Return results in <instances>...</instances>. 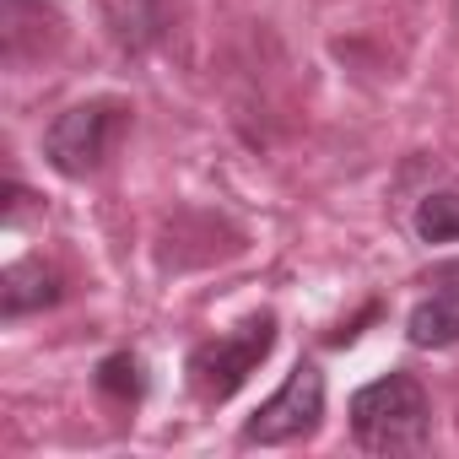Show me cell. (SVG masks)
Returning a JSON list of instances; mask_svg holds the SVG:
<instances>
[{
	"instance_id": "7",
	"label": "cell",
	"mask_w": 459,
	"mask_h": 459,
	"mask_svg": "<svg viewBox=\"0 0 459 459\" xmlns=\"http://www.w3.org/2000/svg\"><path fill=\"white\" fill-rule=\"evenodd\" d=\"M98 389H103L108 400H119V405H135V400L146 394V368H141V357H135V351L103 357V362H98Z\"/></svg>"
},
{
	"instance_id": "6",
	"label": "cell",
	"mask_w": 459,
	"mask_h": 459,
	"mask_svg": "<svg viewBox=\"0 0 459 459\" xmlns=\"http://www.w3.org/2000/svg\"><path fill=\"white\" fill-rule=\"evenodd\" d=\"M60 303V271L44 265V260H17L6 276H0V314L6 319H22L33 308H49Z\"/></svg>"
},
{
	"instance_id": "8",
	"label": "cell",
	"mask_w": 459,
	"mask_h": 459,
	"mask_svg": "<svg viewBox=\"0 0 459 459\" xmlns=\"http://www.w3.org/2000/svg\"><path fill=\"white\" fill-rule=\"evenodd\" d=\"M416 238L421 244H454L459 238V195L437 189L416 205Z\"/></svg>"
},
{
	"instance_id": "4",
	"label": "cell",
	"mask_w": 459,
	"mask_h": 459,
	"mask_svg": "<svg viewBox=\"0 0 459 459\" xmlns=\"http://www.w3.org/2000/svg\"><path fill=\"white\" fill-rule=\"evenodd\" d=\"M319 421H325V373L314 362H298L287 384L244 421V443H260V448L303 443L319 432Z\"/></svg>"
},
{
	"instance_id": "2",
	"label": "cell",
	"mask_w": 459,
	"mask_h": 459,
	"mask_svg": "<svg viewBox=\"0 0 459 459\" xmlns=\"http://www.w3.org/2000/svg\"><path fill=\"white\" fill-rule=\"evenodd\" d=\"M276 346V314H249L238 330H227L216 341H200L189 351V389L200 405H221V400H233L249 373L271 357Z\"/></svg>"
},
{
	"instance_id": "1",
	"label": "cell",
	"mask_w": 459,
	"mask_h": 459,
	"mask_svg": "<svg viewBox=\"0 0 459 459\" xmlns=\"http://www.w3.org/2000/svg\"><path fill=\"white\" fill-rule=\"evenodd\" d=\"M351 437L368 454H416L432 432V400L416 373L394 368L351 394Z\"/></svg>"
},
{
	"instance_id": "3",
	"label": "cell",
	"mask_w": 459,
	"mask_h": 459,
	"mask_svg": "<svg viewBox=\"0 0 459 459\" xmlns=\"http://www.w3.org/2000/svg\"><path fill=\"white\" fill-rule=\"evenodd\" d=\"M125 125H130V103H119V98H87V103L65 108L44 130V157H49V168L60 178H87V173H98L114 157Z\"/></svg>"
},
{
	"instance_id": "5",
	"label": "cell",
	"mask_w": 459,
	"mask_h": 459,
	"mask_svg": "<svg viewBox=\"0 0 459 459\" xmlns=\"http://www.w3.org/2000/svg\"><path fill=\"white\" fill-rule=\"evenodd\" d=\"M405 335L421 351H443L459 341V260L437 265L427 281V298L405 314Z\"/></svg>"
}]
</instances>
